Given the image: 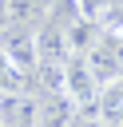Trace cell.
Listing matches in <instances>:
<instances>
[{
    "label": "cell",
    "mask_w": 123,
    "mask_h": 127,
    "mask_svg": "<svg viewBox=\"0 0 123 127\" xmlns=\"http://www.w3.org/2000/svg\"><path fill=\"white\" fill-rule=\"evenodd\" d=\"M8 28V0H0V32Z\"/></svg>",
    "instance_id": "cell-6"
},
{
    "label": "cell",
    "mask_w": 123,
    "mask_h": 127,
    "mask_svg": "<svg viewBox=\"0 0 123 127\" xmlns=\"http://www.w3.org/2000/svg\"><path fill=\"white\" fill-rule=\"evenodd\" d=\"M24 75H20V67L4 56V48H0V95H24Z\"/></svg>",
    "instance_id": "cell-5"
},
{
    "label": "cell",
    "mask_w": 123,
    "mask_h": 127,
    "mask_svg": "<svg viewBox=\"0 0 123 127\" xmlns=\"http://www.w3.org/2000/svg\"><path fill=\"white\" fill-rule=\"evenodd\" d=\"M0 48H4V56L20 67V75H24V79H32V75L40 71L36 28H28V24H8V28L0 32Z\"/></svg>",
    "instance_id": "cell-1"
},
{
    "label": "cell",
    "mask_w": 123,
    "mask_h": 127,
    "mask_svg": "<svg viewBox=\"0 0 123 127\" xmlns=\"http://www.w3.org/2000/svg\"><path fill=\"white\" fill-rule=\"evenodd\" d=\"M95 111L103 115V123H111V127H123V79H115V83H107V87L99 91V103H95Z\"/></svg>",
    "instance_id": "cell-4"
},
{
    "label": "cell",
    "mask_w": 123,
    "mask_h": 127,
    "mask_svg": "<svg viewBox=\"0 0 123 127\" xmlns=\"http://www.w3.org/2000/svg\"><path fill=\"white\" fill-rule=\"evenodd\" d=\"M79 107L67 95H44L36 107V127H75Z\"/></svg>",
    "instance_id": "cell-2"
},
{
    "label": "cell",
    "mask_w": 123,
    "mask_h": 127,
    "mask_svg": "<svg viewBox=\"0 0 123 127\" xmlns=\"http://www.w3.org/2000/svg\"><path fill=\"white\" fill-rule=\"evenodd\" d=\"M0 127H4V119H0Z\"/></svg>",
    "instance_id": "cell-8"
},
{
    "label": "cell",
    "mask_w": 123,
    "mask_h": 127,
    "mask_svg": "<svg viewBox=\"0 0 123 127\" xmlns=\"http://www.w3.org/2000/svg\"><path fill=\"white\" fill-rule=\"evenodd\" d=\"M56 0H8V24H36V20H48Z\"/></svg>",
    "instance_id": "cell-3"
},
{
    "label": "cell",
    "mask_w": 123,
    "mask_h": 127,
    "mask_svg": "<svg viewBox=\"0 0 123 127\" xmlns=\"http://www.w3.org/2000/svg\"><path fill=\"white\" fill-rule=\"evenodd\" d=\"M95 4H99V8H115L119 0H95Z\"/></svg>",
    "instance_id": "cell-7"
}]
</instances>
